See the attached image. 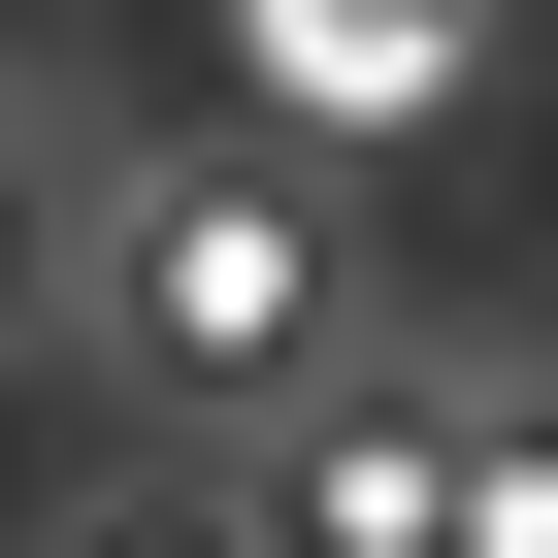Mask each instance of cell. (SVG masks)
Instances as JSON below:
<instances>
[{"mask_svg":"<svg viewBox=\"0 0 558 558\" xmlns=\"http://www.w3.org/2000/svg\"><path fill=\"white\" fill-rule=\"evenodd\" d=\"M132 296H165V362H296V230H263V197H165Z\"/></svg>","mask_w":558,"mask_h":558,"instance_id":"cell-1","label":"cell"},{"mask_svg":"<svg viewBox=\"0 0 558 558\" xmlns=\"http://www.w3.org/2000/svg\"><path fill=\"white\" fill-rule=\"evenodd\" d=\"M263 99H329V132H427V99H460V0H263Z\"/></svg>","mask_w":558,"mask_h":558,"instance_id":"cell-2","label":"cell"}]
</instances>
